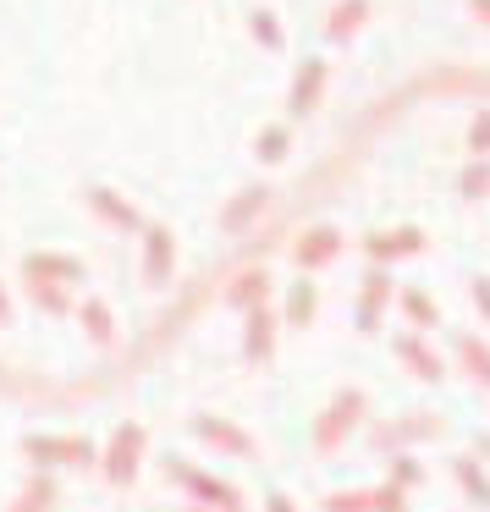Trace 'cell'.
Listing matches in <instances>:
<instances>
[{"label":"cell","instance_id":"cell-31","mask_svg":"<svg viewBox=\"0 0 490 512\" xmlns=\"http://www.w3.org/2000/svg\"><path fill=\"white\" fill-rule=\"evenodd\" d=\"M468 149H474V160L490 155V111H479L474 122H468Z\"/></svg>","mask_w":490,"mask_h":512},{"label":"cell","instance_id":"cell-25","mask_svg":"<svg viewBox=\"0 0 490 512\" xmlns=\"http://www.w3.org/2000/svg\"><path fill=\"white\" fill-rule=\"evenodd\" d=\"M364 17H369V0H342V6L331 12V23H325V34L347 39V34H358V28H364Z\"/></svg>","mask_w":490,"mask_h":512},{"label":"cell","instance_id":"cell-28","mask_svg":"<svg viewBox=\"0 0 490 512\" xmlns=\"http://www.w3.org/2000/svg\"><path fill=\"white\" fill-rule=\"evenodd\" d=\"M320 507L325 512H375V490H331Z\"/></svg>","mask_w":490,"mask_h":512},{"label":"cell","instance_id":"cell-13","mask_svg":"<svg viewBox=\"0 0 490 512\" xmlns=\"http://www.w3.org/2000/svg\"><path fill=\"white\" fill-rule=\"evenodd\" d=\"M83 276H89V270H83V259H72V254H28V259H23V281H56V287H78Z\"/></svg>","mask_w":490,"mask_h":512},{"label":"cell","instance_id":"cell-6","mask_svg":"<svg viewBox=\"0 0 490 512\" xmlns=\"http://www.w3.org/2000/svg\"><path fill=\"white\" fill-rule=\"evenodd\" d=\"M397 298V281H391V270L386 265H375L364 276V287H358V309H353V325L364 336H375L380 331V320H386V303Z\"/></svg>","mask_w":490,"mask_h":512},{"label":"cell","instance_id":"cell-8","mask_svg":"<svg viewBox=\"0 0 490 512\" xmlns=\"http://www.w3.org/2000/svg\"><path fill=\"white\" fill-rule=\"evenodd\" d=\"M171 270H177V237H171L166 226H144V287L166 292Z\"/></svg>","mask_w":490,"mask_h":512},{"label":"cell","instance_id":"cell-16","mask_svg":"<svg viewBox=\"0 0 490 512\" xmlns=\"http://www.w3.org/2000/svg\"><path fill=\"white\" fill-rule=\"evenodd\" d=\"M325 94V61H303L298 78H292V94H287V111L292 116H309Z\"/></svg>","mask_w":490,"mask_h":512},{"label":"cell","instance_id":"cell-24","mask_svg":"<svg viewBox=\"0 0 490 512\" xmlns=\"http://www.w3.org/2000/svg\"><path fill=\"white\" fill-rule=\"evenodd\" d=\"M56 507V474H34L23 485V496L12 501V512H50Z\"/></svg>","mask_w":490,"mask_h":512},{"label":"cell","instance_id":"cell-33","mask_svg":"<svg viewBox=\"0 0 490 512\" xmlns=\"http://www.w3.org/2000/svg\"><path fill=\"white\" fill-rule=\"evenodd\" d=\"M468 298H474V309L490 320V276H474V281H468Z\"/></svg>","mask_w":490,"mask_h":512},{"label":"cell","instance_id":"cell-5","mask_svg":"<svg viewBox=\"0 0 490 512\" xmlns=\"http://www.w3.org/2000/svg\"><path fill=\"white\" fill-rule=\"evenodd\" d=\"M435 435H441V419L408 413V419H391V424H380V430H369V446L386 452V457H397V452H413L419 441H435Z\"/></svg>","mask_w":490,"mask_h":512},{"label":"cell","instance_id":"cell-30","mask_svg":"<svg viewBox=\"0 0 490 512\" xmlns=\"http://www.w3.org/2000/svg\"><path fill=\"white\" fill-rule=\"evenodd\" d=\"M248 28H254V39H259L265 50H281V45H287V34H281L276 12H254V17H248Z\"/></svg>","mask_w":490,"mask_h":512},{"label":"cell","instance_id":"cell-17","mask_svg":"<svg viewBox=\"0 0 490 512\" xmlns=\"http://www.w3.org/2000/svg\"><path fill=\"white\" fill-rule=\"evenodd\" d=\"M265 204H270V188H243V193H237V199L221 210V232H232V237L248 232V226L265 215Z\"/></svg>","mask_w":490,"mask_h":512},{"label":"cell","instance_id":"cell-2","mask_svg":"<svg viewBox=\"0 0 490 512\" xmlns=\"http://www.w3.org/2000/svg\"><path fill=\"white\" fill-rule=\"evenodd\" d=\"M144 452H149V430H144V424H116L111 441H105V452H100L105 485H116V490L138 485V474H144Z\"/></svg>","mask_w":490,"mask_h":512},{"label":"cell","instance_id":"cell-4","mask_svg":"<svg viewBox=\"0 0 490 512\" xmlns=\"http://www.w3.org/2000/svg\"><path fill=\"white\" fill-rule=\"evenodd\" d=\"M364 408H369V397H364V386H342L331 397V408L314 419V452H336V446L347 441V435L364 424Z\"/></svg>","mask_w":490,"mask_h":512},{"label":"cell","instance_id":"cell-36","mask_svg":"<svg viewBox=\"0 0 490 512\" xmlns=\"http://www.w3.org/2000/svg\"><path fill=\"white\" fill-rule=\"evenodd\" d=\"M468 12H479V17L490 23V0H468Z\"/></svg>","mask_w":490,"mask_h":512},{"label":"cell","instance_id":"cell-19","mask_svg":"<svg viewBox=\"0 0 490 512\" xmlns=\"http://www.w3.org/2000/svg\"><path fill=\"white\" fill-rule=\"evenodd\" d=\"M314 314H320V287H314V281H292L287 303H281V320H287L292 331H309Z\"/></svg>","mask_w":490,"mask_h":512},{"label":"cell","instance_id":"cell-37","mask_svg":"<svg viewBox=\"0 0 490 512\" xmlns=\"http://www.w3.org/2000/svg\"><path fill=\"white\" fill-rule=\"evenodd\" d=\"M199 512H210V507H199Z\"/></svg>","mask_w":490,"mask_h":512},{"label":"cell","instance_id":"cell-7","mask_svg":"<svg viewBox=\"0 0 490 512\" xmlns=\"http://www.w3.org/2000/svg\"><path fill=\"white\" fill-rule=\"evenodd\" d=\"M193 435H199L210 452H226V457H259V441L243 430V424L221 419V413H199L193 419Z\"/></svg>","mask_w":490,"mask_h":512},{"label":"cell","instance_id":"cell-12","mask_svg":"<svg viewBox=\"0 0 490 512\" xmlns=\"http://www.w3.org/2000/svg\"><path fill=\"white\" fill-rule=\"evenodd\" d=\"M336 254H342V232H336V226H309V232L292 243V265L298 270H320V265H331Z\"/></svg>","mask_w":490,"mask_h":512},{"label":"cell","instance_id":"cell-27","mask_svg":"<svg viewBox=\"0 0 490 512\" xmlns=\"http://www.w3.org/2000/svg\"><path fill=\"white\" fill-rule=\"evenodd\" d=\"M287 149H292L287 127H265V133L254 138V155L265 160V166H281V160H287Z\"/></svg>","mask_w":490,"mask_h":512},{"label":"cell","instance_id":"cell-10","mask_svg":"<svg viewBox=\"0 0 490 512\" xmlns=\"http://www.w3.org/2000/svg\"><path fill=\"white\" fill-rule=\"evenodd\" d=\"M83 204H89L105 226H116V232H144V226H149L144 215H138V204H127L116 188H89V193H83Z\"/></svg>","mask_w":490,"mask_h":512},{"label":"cell","instance_id":"cell-1","mask_svg":"<svg viewBox=\"0 0 490 512\" xmlns=\"http://www.w3.org/2000/svg\"><path fill=\"white\" fill-rule=\"evenodd\" d=\"M23 457L34 463V474H56V468H94L100 446L89 435H23Z\"/></svg>","mask_w":490,"mask_h":512},{"label":"cell","instance_id":"cell-21","mask_svg":"<svg viewBox=\"0 0 490 512\" xmlns=\"http://www.w3.org/2000/svg\"><path fill=\"white\" fill-rule=\"evenodd\" d=\"M452 479L463 485V496L474 501V507H490V474H485V463H479L474 452H457L452 457Z\"/></svg>","mask_w":490,"mask_h":512},{"label":"cell","instance_id":"cell-3","mask_svg":"<svg viewBox=\"0 0 490 512\" xmlns=\"http://www.w3.org/2000/svg\"><path fill=\"white\" fill-rule=\"evenodd\" d=\"M166 479L182 485L199 507H210V512H243V490L226 485V479H215V474H204V468H193L188 457H166Z\"/></svg>","mask_w":490,"mask_h":512},{"label":"cell","instance_id":"cell-34","mask_svg":"<svg viewBox=\"0 0 490 512\" xmlns=\"http://www.w3.org/2000/svg\"><path fill=\"white\" fill-rule=\"evenodd\" d=\"M265 512H298V507H292L287 490H270V496H265Z\"/></svg>","mask_w":490,"mask_h":512},{"label":"cell","instance_id":"cell-26","mask_svg":"<svg viewBox=\"0 0 490 512\" xmlns=\"http://www.w3.org/2000/svg\"><path fill=\"white\" fill-rule=\"evenodd\" d=\"M386 468H391V474H386V485H397V490H413V485H424V463H419L413 452H397Z\"/></svg>","mask_w":490,"mask_h":512},{"label":"cell","instance_id":"cell-23","mask_svg":"<svg viewBox=\"0 0 490 512\" xmlns=\"http://www.w3.org/2000/svg\"><path fill=\"white\" fill-rule=\"evenodd\" d=\"M28 298H34V309L39 314H78V303H72V292L67 287H56V281H28Z\"/></svg>","mask_w":490,"mask_h":512},{"label":"cell","instance_id":"cell-22","mask_svg":"<svg viewBox=\"0 0 490 512\" xmlns=\"http://www.w3.org/2000/svg\"><path fill=\"white\" fill-rule=\"evenodd\" d=\"M397 303H402V314H408L413 331H435V325H441V303H435L424 287H397Z\"/></svg>","mask_w":490,"mask_h":512},{"label":"cell","instance_id":"cell-29","mask_svg":"<svg viewBox=\"0 0 490 512\" xmlns=\"http://www.w3.org/2000/svg\"><path fill=\"white\" fill-rule=\"evenodd\" d=\"M457 193H463V199H485L490 193V160H468L463 177H457Z\"/></svg>","mask_w":490,"mask_h":512},{"label":"cell","instance_id":"cell-14","mask_svg":"<svg viewBox=\"0 0 490 512\" xmlns=\"http://www.w3.org/2000/svg\"><path fill=\"white\" fill-rule=\"evenodd\" d=\"M424 248V232L419 226H397V232H369L364 237V254L375 259V265H391V259H408Z\"/></svg>","mask_w":490,"mask_h":512},{"label":"cell","instance_id":"cell-15","mask_svg":"<svg viewBox=\"0 0 490 512\" xmlns=\"http://www.w3.org/2000/svg\"><path fill=\"white\" fill-rule=\"evenodd\" d=\"M270 270H259V265H248V270H237L232 276V287H226V303H232L237 314H254V309H265L270 303Z\"/></svg>","mask_w":490,"mask_h":512},{"label":"cell","instance_id":"cell-9","mask_svg":"<svg viewBox=\"0 0 490 512\" xmlns=\"http://www.w3.org/2000/svg\"><path fill=\"white\" fill-rule=\"evenodd\" d=\"M391 353H397V364L408 369L413 380H430V386H435V380H446V358L435 353V347L424 342L419 331H402V336H391Z\"/></svg>","mask_w":490,"mask_h":512},{"label":"cell","instance_id":"cell-20","mask_svg":"<svg viewBox=\"0 0 490 512\" xmlns=\"http://www.w3.org/2000/svg\"><path fill=\"white\" fill-rule=\"evenodd\" d=\"M452 353H457V364H463V375H468V380L490 386V342H485V336H474V331L452 336Z\"/></svg>","mask_w":490,"mask_h":512},{"label":"cell","instance_id":"cell-35","mask_svg":"<svg viewBox=\"0 0 490 512\" xmlns=\"http://www.w3.org/2000/svg\"><path fill=\"white\" fill-rule=\"evenodd\" d=\"M12 325V292H6V281H0V331Z\"/></svg>","mask_w":490,"mask_h":512},{"label":"cell","instance_id":"cell-32","mask_svg":"<svg viewBox=\"0 0 490 512\" xmlns=\"http://www.w3.org/2000/svg\"><path fill=\"white\" fill-rule=\"evenodd\" d=\"M375 512H408V490H397V485H375Z\"/></svg>","mask_w":490,"mask_h":512},{"label":"cell","instance_id":"cell-11","mask_svg":"<svg viewBox=\"0 0 490 512\" xmlns=\"http://www.w3.org/2000/svg\"><path fill=\"white\" fill-rule=\"evenodd\" d=\"M276 331H281V314L270 309V303L248 314V325H243V358L248 364H270V358H276Z\"/></svg>","mask_w":490,"mask_h":512},{"label":"cell","instance_id":"cell-18","mask_svg":"<svg viewBox=\"0 0 490 512\" xmlns=\"http://www.w3.org/2000/svg\"><path fill=\"white\" fill-rule=\"evenodd\" d=\"M78 325H83V336H89L94 347H116V314H111L105 298H83L78 303Z\"/></svg>","mask_w":490,"mask_h":512}]
</instances>
